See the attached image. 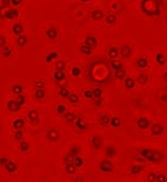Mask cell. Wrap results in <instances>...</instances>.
I'll list each match as a JSON object with an SVG mask.
<instances>
[{"mask_svg": "<svg viewBox=\"0 0 167 182\" xmlns=\"http://www.w3.org/2000/svg\"><path fill=\"white\" fill-rule=\"evenodd\" d=\"M90 143L94 149H99V148H101V145H103V138L99 136H93Z\"/></svg>", "mask_w": 167, "mask_h": 182, "instance_id": "obj_1", "label": "cell"}, {"mask_svg": "<svg viewBox=\"0 0 167 182\" xmlns=\"http://www.w3.org/2000/svg\"><path fill=\"white\" fill-rule=\"evenodd\" d=\"M46 137L49 140H52V142H55V140L59 139V137H60V134H59V132L56 130H54V128H50L49 131L46 132Z\"/></svg>", "mask_w": 167, "mask_h": 182, "instance_id": "obj_2", "label": "cell"}, {"mask_svg": "<svg viewBox=\"0 0 167 182\" xmlns=\"http://www.w3.org/2000/svg\"><path fill=\"white\" fill-rule=\"evenodd\" d=\"M100 170L101 171H104V172H109L112 170V164L109 161V160H103L100 163Z\"/></svg>", "mask_w": 167, "mask_h": 182, "instance_id": "obj_3", "label": "cell"}, {"mask_svg": "<svg viewBox=\"0 0 167 182\" xmlns=\"http://www.w3.org/2000/svg\"><path fill=\"white\" fill-rule=\"evenodd\" d=\"M84 44L88 45L90 49H94L95 46H97V39H95L94 36H87L86 40H84Z\"/></svg>", "mask_w": 167, "mask_h": 182, "instance_id": "obj_4", "label": "cell"}, {"mask_svg": "<svg viewBox=\"0 0 167 182\" xmlns=\"http://www.w3.org/2000/svg\"><path fill=\"white\" fill-rule=\"evenodd\" d=\"M17 16H19V11L15 10V9L6 10V12H5V15H4V17H6V19H10V20L16 19Z\"/></svg>", "mask_w": 167, "mask_h": 182, "instance_id": "obj_5", "label": "cell"}, {"mask_svg": "<svg viewBox=\"0 0 167 182\" xmlns=\"http://www.w3.org/2000/svg\"><path fill=\"white\" fill-rule=\"evenodd\" d=\"M5 170L9 172V174H14V172H16L17 171V164L15 163V161H9L8 163V165L5 166Z\"/></svg>", "mask_w": 167, "mask_h": 182, "instance_id": "obj_6", "label": "cell"}, {"mask_svg": "<svg viewBox=\"0 0 167 182\" xmlns=\"http://www.w3.org/2000/svg\"><path fill=\"white\" fill-rule=\"evenodd\" d=\"M46 37L49 39H55L57 37V29L55 27H49L46 29Z\"/></svg>", "mask_w": 167, "mask_h": 182, "instance_id": "obj_7", "label": "cell"}, {"mask_svg": "<svg viewBox=\"0 0 167 182\" xmlns=\"http://www.w3.org/2000/svg\"><path fill=\"white\" fill-rule=\"evenodd\" d=\"M8 108H9V110H11V111H19L20 110V104L17 103V100L15 99V100H9L8 102Z\"/></svg>", "mask_w": 167, "mask_h": 182, "instance_id": "obj_8", "label": "cell"}, {"mask_svg": "<svg viewBox=\"0 0 167 182\" xmlns=\"http://www.w3.org/2000/svg\"><path fill=\"white\" fill-rule=\"evenodd\" d=\"M14 128L16 131H20V130H23V127H25V120L23 119H17L14 121V124H12Z\"/></svg>", "mask_w": 167, "mask_h": 182, "instance_id": "obj_9", "label": "cell"}, {"mask_svg": "<svg viewBox=\"0 0 167 182\" xmlns=\"http://www.w3.org/2000/svg\"><path fill=\"white\" fill-rule=\"evenodd\" d=\"M12 31L17 37H20L23 34V26L21 25V23H16V25H14V27H12Z\"/></svg>", "mask_w": 167, "mask_h": 182, "instance_id": "obj_10", "label": "cell"}, {"mask_svg": "<svg viewBox=\"0 0 167 182\" xmlns=\"http://www.w3.org/2000/svg\"><path fill=\"white\" fill-rule=\"evenodd\" d=\"M81 153V148L78 145H73V147H71V149L68 152V154L72 156V158H76V156H78Z\"/></svg>", "mask_w": 167, "mask_h": 182, "instance_id": "obj_11", "label": "cell"}, {"mask_svg": "<svg viewBox=\"0 0 167 182\" xmlns=\"http://www.w3.org/2000/svg\"><path fill=\"white\" fill-rule=\"evenodd\" d=\"M65 170H66V172L68 175H75L77 171V167L73 165V163H70L67 165H65Z\"/></svg>", "mask_w": 167, "mask_h": 182, "instance_id": "obj_12", "label": "cell"}, {"mask_svg": "<svg viewBox=\"0 0 167 182\" xmlns=\"http://www.w3.org/2000/svg\"><path fill=\"white\" fill-rule=\"evenodd\" d=\"M76 126L78 127L79 130H86L87 125H86V122H84V119H83V117H77V120H76Z\"/></svg>", "mask_w": 167, "mask_h": 182, "instance_id": "obj_13", "label": "cell"}, {"mask_svg": "<svg viewBox=\"0 0 167 182\" xmlns=\"http://www.w3.org/2000/svg\"><path fill=\"white\" fill-rule=\"evenodd\" d=\"M73 165L78 169V167H81V166H83V164H84V159H83L82 156H76V158H73Z\"/></svg>", "mask_w": 167, "mask_h": 182, "instance_id": "obj_14", "label": "cell"}, {"mask_svg": "<svg viewBox=\"0 0 167 182\" xmlns=\"http://www.w3.org/2000/svg\"><path fill=\"white\" fill-rule=\"evenodd\" d=\"M63 117H65V120H66L67 122H73V121L77 120V116H76L75 113H65Z\"/></svg>", "mask_w": 167, "mask_h": 182, "instance_id": "obj_15", "label": "cell"}, {"mask_svg": "<svg viewBox=\"0 0 167 182\" xmlns=\"http://www.w3.org/2000/svg\"><path fill=\"white\" fill-rule=\"evenodd\" d=\"M28 117H29V120H31V121L37 122V121H38V117H39L38 111H37V110H31V111L28 113Z\"/></svg>", "mask_w": 167, "mask_h": 182, "instance_id": "obj_16", "label": "cell"}, {"mask_svg": "<svg viewBox=\"0 0 167 182\" xmlns=\"http://www.w3.org/2000/svg\"><path fill=\"white\" fill-rule=\"evenodd\" d=\"M103 16H104V14H103V11L101 10H94L93 12H92V17H93V20H101L103 19Z\"/></svg>", "mask_w": 167, "mask_h": 182, "instance_id": "obj_17", "label": "cell"}, {"mask_svg": "<svg viewBox=\"0 0 167 182\" xmlns=\"http://www.w3.org/2000/svg\"><path fill=\"white\" fill-rule=\"evenodd\" d=\"M27 42H28V39L26 36H23V34L20 37H17V45L19 46H25L27 44Z\"/></svg>", "mask_w": 167, "mask_h": 182, "instance_id": "obj_18", "label": "cell"}, {"mask_svg": "<svg viewBox=\"0 0 167 182\" xmlns=\"http://www.w3.org/2000/svg\"><path fill=\"white\" fill-rule=\"evenodd\" d=\"M59 94H60L61 97H63V98H67L68 99V97H70V91L67 89L66 87H60V89H59Z\"/></svg>", "mask_w": 167, "mask_h": 182, "instance_id": "obj_19", "label": "cell"}, {"mask_svg": "<svg viewBox=\"0 0 167 182\" xmlns=\"http://www.w3.org/2000/svg\"><path fill=\"white\" fill-rule=\"evenodd\" d=\"M54 77H55L56 81H63L65 78H66V75H65L63 71H55V73H54Z\"/></svg>", "mask_w": 167, "mask_h": 182, "instance_id": "obj_20", "label": "cell"}, {"mask_svg": "<svg viewBox=\"0 0 167 182\" xmlns=\"http://www.w3.org/2000/svg\"><path fill=\"white\" fill-rule=\"evenodd\" d=\"M35 97L38 99L45 98V89L44 88H37V89H35Z\"/></svg>", "mask_w": 167, "mask_h": 182, "instance_id": "obj_21", "label": "cell"}, {"mask_svg": "<svg viewBox=\"0 0 167 182\" xmlns=\"http://www.w3.org/2000/svg\"><path fill=\"white\" fill-rule=\"evenodd\" d=\"M12 92L17 95H21L23 93V87L21 84H15V86H12Z\"/></svg>", "mask_w": 167, "mask_h": 182, "instance_id": "obj_22", "label": "cell"}, {"mask_svg": "<svg viewBox=\"0 0 167 182\" xmlns=\"http://www.w3.org/2000/svg\"><path fill=\"white\" fill-rule=\"evenodd\" d=\"M81 51H82L84 55H90L92 53H93V49H90L88 45L83 44V45H81Z\"/></svg>", "mask_w": 167, "mask_h": 182, "instance_id": "obj_23", "label": "cell"}, {"mask_svg": "<svg viewBox=\"0 0 167 182\" xmlns=\"http://www.w3.org/2000/svg\"><path fill=\"white\" fill-rule=\"evenodd\" d=\"M29 147H31V145H29V143L26 142L25 139L20 142V149H21L22 152H28V150H29Z\"/></svg>", "mask_w": 167, "mask_h": 182, "instance_id": "obj_24", "label": "cell"}, {"mask_svg": "<svg viewBox=\"0 0 167 182\" xmlns=\"http://www.w3.org/2000/svg\"><path fill=\"white\" fill-rule=\"evenodd\" d=\"M56 71H63L65 67H66V62H65L63 60H59L56 62Z\"/></svg>", "mask_w": 167, "mask_h": 182, "instance_id": "obj_25", "label": "cell"}, {"mask_svg": "<svg viewBox=\"0 0 167 182\" xmlns=\"http://www.w3.org/2000/svg\"><path fill=\"white\" fill-rule=\"evenodd\" d=\"M3 55L5 56V57H9V56H11L12 55V49L10 48V46H4L3 48Z\"/></svg>", "mask_w": 167, "mask_h": 182, "instance_id": "obj_26", "label": "cell"}, {"mask_svg": "<svg viewBox=\"0 0 167 182\" xmlns=\"http://www.w3.org/2000/svg\"><path fill=\"white\" fill-rule=\"evenodd\" d=\"M78 100H79V97L77 95L76 93H71L70 97H68V102H70V103L76 104V103H78Z\"/></svg>", "mask_w": 167, "mask_h": 182, "instance_id": "obj_27", "label": "cell"}, {"mask_svg": "<svg viewBox=\"0 0 167 182\" xmlns=\"http://www.w3.org/2000/svg\"><path fill=\"white\" fill-rule=\"evenodd\" d=\"M56 57H57V53H56V51H52V53H50V54L46 55L45 61H46V62H51L54 59H56Z\"/></svg>", "mask_w": 167, "mask_h": 182, "instance_id": "obj_28", "label": "cell"}, {"mask_svg": "<svg viewBox=\"0 0 167 182\" xmlns=\"http://www.w3.org/2000/svg\"><path fill=\"white\" fill-rule=\"evenodd\" d=\"M115 154V149H114V147H107L106 148V156H109V158H112Z\"/></svg>", "mask_w": 167, "mask_h": 182, "instance_id": "obj_29", "label": "cell"}, {"mask_svg": "<svg viewBox=\"0 0 167 182\" xmlns=\"http://www.w3.org/2000/svg\"><path fill=\"white\" fill-rule=\"evenodd\" d=\"M93 94H94V98H101L103 91H101L100 88H94V89H93Z\"/></svg>", "mask_w": 167, "mask_h": 182, "instance_id": "obj_30", "label": "cell"}, {"mask_svg": "<svg viewBox=\"0 0 167 182\" xmlns=\"http://www.w3.org/2000/svg\"><path fill=\"white\" fill-rule=\"evenodd\" d=\"M17 103L20 104V107H22V105H25V103H26V98H25V95L23 94H21V95H17Z\"/></svg>", "mask_w": 167, "mask_h": 182, "instance_id": "obj_31", "label": "cell"}, {"mask_svg": "<svg viewBox=\"0 0 167 182\" xmlns=\"http://www.w3.org/2000/svg\"><path fill=\"white\" fill-rule=\"evenodd\" d=\"M71 73H72V76H75V77H78V76L81 75V69L75 66L72 70H71Z\"/></svg>", "mask_w": 167, "mask_h": 182, "instance_id": "obj_32", "label": "cell"}, {"mask_svg": "<svg viewBox=\"0 0 167 182\" xmlns=\"http://www.w3.org/2000/svg\"><path fill=\"white\" fill-rule=\"evenodd\" d=\"M15 139H17V140H23V131L22 130H20V131H16V133H15Z\"/></svg>", "mask_w": 167, "mask_h": 182, "instance_id": "obj_33", "label": "cell"}, {"mask_svg": "<svg viewBox=\"0 0 167 182\" xmlns=\"http://www.w3.org/2000/svg\"><path fill=\"white\" fill-rule=\"evenodd\" d=\"M9 161H10V160L8 159L6 156H1V158H0V166H3V167L5 169V166L8 165V163H9Z\"/></svg>", "mask_w": 167, "mask_h": 182, "instance_id": "obj_34", "label": "cell"}, {"mask_svg": "<svg viewBox=\"0 0 167 182\" xmlns=\"http://www.w3.org/2000/svg\"><path fill=\"white\" fill-rule=\"evenodd\" d=\"M56 110H57V114H60V115L62 114V115H65V113H66V107H65V105H61V104H60V105H57V109H56Z\"/></svg>", "mask_w": 167, "mask_h": 182, "instance_id": "obj_35", "label": "cell"}, {"mask_svg": "<svg viewBox=\"0 0 167 182\" xmlns=\"http://www.w3.org/2000/svg\"><path fill=\"white\" fill-rule=\"evenodd\" d=\"M84 97H86V98H93V99H94L93 91H90V89H86V91H84Z\"/></svg>", "mask_w": 167, "mask_h": 182, "instance_id": "obj_36", "label": "cell"}, {"mask_svg": "<svg viewBox=\"0 0 167 182\" xmlns=\"http://www.w3.org/2000/svg\"><path fill=\"white\" fill-rule=\"evenodd\" d=\"M100 121H101V124H103V125H106L107 122H110V119L107 116H101L100 117Z\"/></svg>", "mask_w": 167, "mask_h": 182, "instance_id": "obj_37", "label": "cell"}, {"mask_svg": "<svg viewBox=\"0 0 167 182\" xmlns=\"http://www.w3.org/2000/svg\"><path fill=\"white\" fill-rule=\"evenodd\" d=\"M4 46H6V40L3 36H0V48H4Z\"/></svg>", "mask_w": 167, "mask_h": 182, "instance_id": "obj_38", "label": "cell"}, {"mask_svg": "<svg viewBox=\"0 0 167 182\" xmlns=\"http://www.w3.org/2000/svg\"><path fill=\"white\" fill-rule=\"evenodd\" d=\"M35 86H37V88H44V82L38 80V81H35Z\"/></svg>", "mask_w": 167, "mask_h": 182, "instance_id": "obj_39", "label": "cell"}, {"mask_svg": "<svg viewBox=\"0 0 167 182\" xmlns=\"http://www.w3.org/2000/svg\"><path fill=\"white\" fill-rule=\"evenodd\" d=\"M116 54H117V51H116V49H115V48H112V49H110V50H109V55H110V56L114 57V56H116Z\"/></svg>", "mask_w": 167, "mask_h": 182, "instance_id": "obj_40", "label": "cell"}, {"mask_svg": "<svg viewBox=\"0 0 167 182\" xmlns=\"http://www.w3.org/2000/svg\"><path fill=\"white\" fill-rule=\"evenodd\" d=\"M106 21H107V22H114V21H115V16H114V15L106 16Z\"/></svg>", "mask_w": 167, "mask_h": 182, "instance_id": "obj_41", "label": "cell"}, {"mask_svg": "<svg viewBox=\"0 0 167 182\" xmlns=\"http://www.w3.org/2000/svg\"><path fill=\"white\" fill-rule=\"evenodd\" d=\"M73 182H84V179L83 177H76V180Z\"/></svg>", "mask_w": 167, "mask_h": 182, "instance_id": "obj_42", "label": "cell"}, {"mask_svg": "<svg viewBox=\"0 0 167 182\" xmlns=\"http://www.w3.org/2000/svg\"><path fill=\"white\" fill-rule=\"evenodd\" d=\"M11 4H12V5H19V4H21V1H20V0H12Z\"/></svg>", "mask_w": 167, "mask_h": 182, "instance_id": "obj_43", "label": "cell"}]
</instances>
